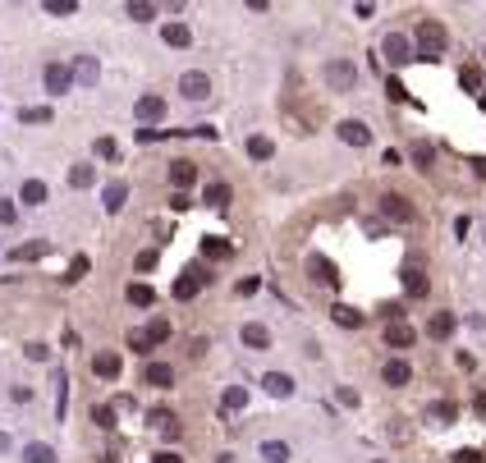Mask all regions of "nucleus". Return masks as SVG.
Segmentation results:
<instances>
[{
    "instance_id": "f257e3e1",
    "label": "nucleus",
    "mask_w": 486,
    "mask_h": 463,
    "mask_svg": "<svg viewBox=\"0 0 486 463\" xmlns=\"http://www.w3.org/2000/svg\"><path fill=\"white\" fill-rule=\"evenodd\" d=\"M417 55L422 60H441L445 55V23H436V18L417 23Z\"/></svg>"
},
{
    "instance_id": "f03ea898",
    "label": "nucleus",
    "mask_w": 486,
    "mask_h": 463,
    "mask_svg": "<svg viewBox=\"0 0 486 463\" xmlns=\"http://www.w3.org/2000/svg\"><path fill=\"white\" fill-rule=\"evenodd\" d=\"M322 79H326L330 92H354L358 88V64L354 60H330L322 69Z\"/></svg>"
},
{
    "instance_id": "7ed1b4c3",
    "label": "nucleus",
    "mask_w": 486,
    "mask_h": 463,
    "mask_svg": "<svg viewBox=\"0 0 486 463\" xmlns=\"http://www.w3.org/2000/svg\"><path fill=\"white\" fill-rule=\"evenodd\" d=\"M381 216L395 220V225H413L417 211H413V202H408V198H400V193H385V198H381Z\"/></svg>"
},
{
    "instance_id": "20e7f679",
    "label": "nucleus",
    "mask_w": 486,
    "mask_h": 463,
    "mask_svg": "<svg viewBox=\"0 0 486 463\" xmlns=\"http://www.w3.org/2000/svg\"><path fill=\"white\" fill-rule=\"evenodd\" d=\"M207 280H211V275H202V266H188V271H179V280H174V298H179V303L198 298Z\"/></svg>"
},
{
    "instance_id": "39448f33",
    "label": "nucleus",
    "mask_w": 486,
    "mask_h": 463,
    "mask_svg": "<svg viewBox=\"0 0 486 463\" xmlns=\"http://www.w3.org/2000/svg\"><path fill=\"white\" fill-rule=\"evenodd\" d=\"M42 83H46V92H51V96H64V92H69L79 79H74V69H69V64H46Z\"/></svg>"
},
{
    "instance_id": "423d86ee",
    "label": "nucleus",
    "mask_w": 486,
    "mask_h": 463,
    "mask_svg": "<svg viewBox=\"0 0 486 463\" xmlns=\"http://www.w3.org/2000/svg\"><path fill=\"white\" fill-rule=\"evenodd\" d=\"M381 55H385L390 64H408V60H413V42H408L404 33H390V37L381 42Z\"/></svg>"
},
{
    "instance_id": "0eeeda50",
    "label": "nucleus",
    "mask_w": 486,
    "mask_h": 463,
    "mask_svg": "<svg viewBox=\"0 0 486 463\" xmlns=\"http://www.w3.org/2000/svg\"><path fill=\"white\" fill-rule=\"evenodd\" d=\"M335 133H339V142H349V147H367V142H372V129H367L363 120H339Z\"/></svg>"
},
{
    "instance_id": "6e6552de",
    "label": "nucleus",
    "mask_w": 486,
    "mask_h": 463,
    "mask_svg": "<svg viewBox=\"0 0 486 463\" xmlns=\"http://www.w3.org/2000/svg\"><path fill=\"white\" fill-rule=\"evenodd\" d=\"M179 92L188 96V101H202V96H211V79H207L202 69H188V74L179 79Z\"/></svg>"
},
{
    "instance_id": "1a4fd4ad",
    "label": "nucleus",
    "mask_w": 486,
    "mask_h": 463,
    "mask_svg": "<svg viewBox=\"0 0 486 463\" xmlns=\"http://www.w3.org/2000/svg\"><path fill=\"white\" fill-rule=\"evenodd\" d=\"M413 340H417V331L408 321H385V344L390 349H413Z\"/></svg>"
},
{
    "instance_id": "9d476101",
    "label": "nucleus",
    "mask_w": 486,
    "mask_h": 463,
    "mask_svg": "<svg viewBox=\"0 0 486 463\" xmlns=\"http://www.w3.org/2000/svg\"><path fill=\"white\" fill-rule=\"evenodd\" d=\"M124 202H129V184H124V179H111V184H106V193H101V207L111 211V216H120Z\"/></svg>"
},
{
    "instance_id": "9b49d317",
    "label": "nucleus",
    "mask_w": 486,
    "mask_h": 463,
    "mask_svg": "<svg viewBox=\"0 0 486 463\" xmlns=\"http://www.w3.org/2000/svg\"><path fill=\"white\" fill-rule=\"evenodd\" d=\"M307 271H312V280H322V285H330V289H339V271H335V262L330 257H307Z\"/></svg>"
},
{
    "instance_id": "f8f14e48",
    "label": "nucleus",
    "mask_w": 486,
    "mask_h": 463,
    "mask_svg": "<svg viewBox=\"0 0 486 463\" xmlns=\"http://www.w3.org/2000/svg\"><path fill=\"white\" fill-rule=\"evenodd\" d=\"M239 340H243V344H248V349H252V353H261V349H271V331H266V326H261V321H248V326H243V331H239Z\"/></svg>"
},
{
    "instance_id": "ddd939ff",
    "label": "nucleus",
    "mask_w": 486,
    "mask_h": 463,
    "mask_svg": "<svg viewBox=\"0 0 486 463\" xmlns=\"http://www.w3.org/2000/svg\"><path fill=\"white\" fill-rule=\"evenodd\" d=\"M381 381L400 390V385H408V381H413V367H408L404 358H390V362H385V367H381Z\"/></svg>"
},
{
    "instance_id": "4468645a",
    "label": "nucleus",
    "mask_w": 486,
    "mask_h": 463,
    "mask_svg": "<svg viewBox=\"0 0 486 463\" xmlns=\"http://www.w3.org/2000/svg\"><path fill=\"white\" fill-rule=\"evenodd\" d=\"M142 385H157V390L174 385V367L170 362H147V367H142Z\"/></svg>"
},
{
    "instance_id": "2eb2a0df",
    "label": "nucleus",
    "mask_w": 486,
    "mask_h": 463,
    "mask_svg": "<svg viewBox=\"0 0 486 463\" xmlns=\"http://www.w3.org/2000/svg\"><path fill=\"white\" fill-rule=\"evenodd\" d=\"M454 326H459V316H454V312H431V321H426V335H431V340H450Z\"/></svg>"
},
{
    "instance_id": "dca6fc26",
    "label": "nucleus",
    "mask_w": 486,
    "mask_h": 463,
    "mask_svg": "<svg viewBox=\"0 0 486 463\" xmlns=\"http://www.w3.org/2000/svg\"><path fill=\"white\" fill-rule=\"evenodd\" d=\"M261 385H266V394H276V399H289V394H294V376L289 372H266Z\"/></svg>"
},
{
    "instance_id": "f3484780",
    "label": "nucleus",
    "mask_w": 486,
    "mask_h": 463,
    "mask_svg": "<svg viewBox=\"0 0 486 463\" xmlns=\"http://www.w3.org/2000/svg\"><path fill=\"white\" fill-rule=\"evenodd\" d=\"M133 115H138L142 124H157L165 115V96H138V105H133Z\"/></svg>"
},
{
    "instance_id": "a211bd4d",
    "label": "nucleus",
    "mask_w": 486,
    "mask_h": 463,
    "mask_svg": "<svg viewBox=\"0 0 486 463\" xmlns=\"http://www.w3.org/2000/svg\"><path fill=\"white\" fill-rule=\"evenodd\" d=\"M230 253H234V244H230V239H220V234H207V239H202V257H207V262H225Z\"/></svg>"
},
{
    "instance_id": "6ab92c4d",
    "label": "nucleus",
    "mask_w": 486,
    "mask_h": 463,
    "mask_svg": "<svg viewBox=\"0 0 486 463\" xmlns=\"http://www.w3.org/2000/svg\"><path fill=\"white\" fill-rule=\"evenodd\" d=\"M120 367H124L120 353H96V358H92V372L101 376V381H120Z\"/></svg>"
},
{
    "instance_id": "aec40b11",
    "label": "nucleus",
    "mask_w": 486,
    "mask_h": 463,
    "mask_svg": "<svg viewBox=\"0 0 486 463\" xmlns=\"http://www.w3.org/2000/svg\"><path fill=\"white\" fill-rule=\"evenodd\" d=\"M193 179H198V166H193V161H170V184H174V193H183Z\"/></svg>"
},
{
    "instance_id": "412c9836",
    "label": "nucleus",
    "mask_w": 486,
    "mask_h": 463,
    "mask_svg": "<svg viewBox=\"0 0 486 463\" xmlns=\"http://www.w3.org/2000/svg\"><path fill=\"white\" fill-rule=\"evenodd\" d=\"M330 316H335V326H344V331H358V326L367 321V316L358 312V307H349V303H335V307H330Z\"/></svg>"
},
{
    "instance_id": "4be33fe9",
    "label": "nucleus",
    "mask_w": 486,
    "mask_h": 463,
    "mask_svg": "<svg viewBox=\"0 0 486 463\" xmlns=\"http://www.w3.org/2000/svg\"><path fill=\"white\" fill-rule=\"evenodd\" d=\"M404 294H408V298H426V275H422V266H404Z\"/></svg>"
},
{
    "instance_id": "5701e85b",
    "label": "nucleus",
    "mask_w": 486,
    "mask_h": 463,
    "mask_svg": "<svg viewBox=\"0 0 486 463\" xmlns=\"http://www.w3.org/2000/svg\"><path fill=\"white\" fill-rule=\"evenodd\" d=\"M64 413H69V376H64V367L55 372V418L64 422Z\"/></svg>"
},
{
    "instance_id": "b1692460",
    "label": "nucleus",
    "mask_w": 486,
    "mask_h": 463,
    "mask_svg": "<svg viewBox=\"0 0 486 463\" xmlns=\"http://www.w3.org/2000/svg\"><path fill=\"white\" fill-rule=\"evenodd\" d=\"M23 463H55V450L46 440H28L23 445Z\"/></svg>"
},
{
    "instance_id": "393cba45",
    "label": "nucleus",
    "mask_w": 486,
    "mask_h": 463,
    "mask_svg": "<svg viewBox=\"0 0 486 463\" xmlns=\"http://www.w3.org/2000/svg\"><path fill=\"white\" fill-rule=\"evenodd\" d=\"M248 156L252 161H271V156H276V142H271L266 133H252V138H248Z\"/></svg>"
},
{
    "instance_id": "a878e982",
    "label": "nucleus",
    "mask_w": 486,
    "mask_h": 463,
    "mask_svg": "<svg viewBox=\"0 0 486 463\" xmlns=\"http://www.w3.org/2000/svg\"><path fill=\"white\" fill-rule=\"evenodd\" d=\"M18 202H23V207H42V202H46V184H42V179H23Z\"/></svg>"
},
{
    "instance_id": "bb28decb",
    "label": "nucleus",
    "mask_w": 486,
    "mask_h": 463,
    "mask_svg": "<svg viewBox=\"0 0 486 463\" xmlns=\"http://www.w3.org/2000/svg\"><path fill=\"white\" fill-rule=\"evenodd\" d=\"M161 42H165V46H188V42H193L188 23H165V28H161Z\"/></svg>"
},
{
    "instance_id": "cd10ccee",
    "label": "nucleus",
    "mask_w": 486,
    "mask_h": 463,
    "mask_svg": "<svg viewBox=\"0 0 486 463\" xmlns=\"http://www.w3.org/2000/svg\"><path fill=\"white\" fill-rule=\"evenodd\" d=\"M96 74H101V69H96V60H92V55H79V60H74V79H79L83 88H92V83H96Z\"/></svg>"
},
{
    "instance_id": "c85d7f7f",
    "label": "nucleus",
    "mask_w": 486,
    "mask_h": 463,
    "mask_svg": "<svg viewBox=\"0 0 486 463\" xmlns=\"http://www.w3.org/2000/svg\"><path fill=\"white\" fill-rule=\"evenodd\" d=\"M230 198H234V193H230V184H207V207H216V211H225L230 207Z\"/></svg>"
},
{
    "instance_id": "c756f323",
    "label": "nucleus",
    "mask_w": 486,
    "mask_h": 463,
    "mask_svg": "<svg viewBox=\"0 0 486 463\" xmlns=\"http://www.w3.org/2000/svg\"><path fill=\"white\" fill-rule=\"evenodd\" d=\"M426 418H431V422H441V427H450V422L459 418V408H454L450 399H441V404H431V408H426Z\"/></svg>"
},
{
    "instance_id": "7c9ffc66",
    "label": "nucleus",
    "mask_w": 486,
    "mask_h": 463,
    "mask_svg": "<svg viewBox=\"0 0 486 463\" xmlns=\"http://www.w3.org/2000/svg\"><path fill=\"white\" fill-rule=\"evenodd\" d=\"M261 459L266 463H289V445L285 440H261Z\"/></svg>"
},
{
    "instance_id": "2f4dec72",
    "label": "nucleus",
    "mask_w": 486,
    "mask_h": 463,
    "mask_svg": "<svg viewBox=\"0 0 486 463\" xmlns=\"http://www.w3.org/2000/svg\"><path fill=\"white\" fill-rule=\"evenodd\" d=\"M92 179H96V170L87 166V161H79V166L69 170V184H74V188H92Z\"/></svg>"
},
{
    "instance_id": "473e14b6",
    "label": "nucleus",
    "mask_w": 486,
    "mask_h": 463,
    "mask_svg": "<svg viewBox=\"0 0 486 463\" xmlns=\"http://www.w3.org/2000/svg\"><path fill=\"white\" fill-rule=\"evenodd\" d=\"M220 404H225L230 413H234V408H248V390H243V385H230V390L220 394Z\"/></svg>"
},
{
    "instance_id": "72a5a7b5",
    "label": "nucleus",
    "mask_w": 486,
    "mask_h": 463,
    "mask_svg": "<svg viewBox=\"0 0 486 463\" xmlns=\"http://www.w3.org/2000/svg\"><path fill=\"white\" fill-rule=\"evenodd\" d=\"M129 303H133V307H152V303H157L152 285H129Z\"/></svg>"
},
{
    "instance_id": "f704fd0d",
    "label": "nucleus",
    "mask_w": 486,
    "mask_h": 463,
    "mask_svg": "<svg viewBox=\"0 0 486 463\" xmlns=\"http://www.w3.org/2000/svg\"><path fill=\"white\" fill-rule=\"evenodd\" d=\"M408 156H413L417 170H426V166L436 161V152H431V142H413V152H408Z\"/></svg>"
},
{
    "instance_id": "c9c22d12",
    "label": "nucleus",
    "mask_w": 486,
    "mask_h": 463,
    "mask_svg": "<svg viewBox=\"0 0 486 463\" xmlns=\"http://www.w3.org/2000/svg\"><path fill=\"white\" fill-rule=\"evenodd\" d=\"M42 253H46V244H28V248L18 244V248H14V253H9V257H14V262H37V257H42Z\"/></svg>"
},
{
    "instance_id": "e433bc0d",
    "label": "nucleus",
    "mask_w": 486,
    "mask_h": 463,
    "mask_svg": "<svg viewBox=\"0 0 486 463\" xmlns=\"http://www.w3.org/2000/svg\"><path fill=\"white\" fill-rule=\"evenodd\" d=\"M129 349H133V353H152L157 344H152V335H147V331H129Z\"/></svg>"
},
{
    "instance_id": "4c0bfd02",
    "label": "nucleus",
    "mask_w": 486,
    "mask_h": 463,
    "mask_svg": "<svg viewBox=\"0 0 486 463\" xmlns=\"http://www.w3.org/2000/svg\"><path fill=\"white\" fill-rule=\"evenodd\" d=\"M152 14H157V5H147V0H133V5H129V18H133V23H147Z\"/></svg>"
},
{
    "instance_id": "58836bf2",
    "label": "nucleus",
    "mask_w": 486,
    "mask_h": 463,
    "mask_svg": "<svg viewBox=\"0 0 486 463\" xmlns=\"http://www.w3.org/2000/svg\"><path fill=\"white\" fill-rule=\"evenodd\" d=\"M18 120H23V124H46L51 110H46V105H28V110H18Z\"/></svg>"
},
{
    "instance_id": "ea45409f",
    "label": "nucleus",
    "mask_w": 486,
    "mask_h": 463,
    "mask_svg": "<svg viewBox=\"0 0 486 463\" xmlns=\"http://www.w3.org/2000/svg\"><path fill=\"white\" fill-rule=\"evenodd\" d=\"M459 83H463V88H468V92H477V88H482L486 79H482V69H477V64H468V69L459 74Z\"/></svg>"
},
{
    "instance_id": "a19ab883",
    "label": "nucleus",
    "mask_w": 486,
    "mask_h": 463,
    "mask_svg": "<svg viewBox=\"0 0 486 463\" xmlns=\"http://www.w3.org/2000/svg\"><path fill=\"white\" fill-rule=\"evenodd\" d=\"M92 422H96L101 431H111V427H115V408H111V404H101V408H92Z\"/></svg>"
},
{
    "instance_id": "79ce46f5",
    "label": "nucleus",
    "mask_w": 486,
    "mask_h": 463,
    "mask_svg": "<svg viewBox=\"0 0 486 463\" xmlns=\"http://www.w3.org/2000/svg\"><path fill=\"white\" fill-rule=\"evenodd\" d=\"M147 335H152V344H165V340H170V321H165V316H157V321L147 326Z\"/></svg>"
},
{
    "instance_id": "37998d69",
    "label": "nucleus",
    "mask_w": 486,
    "mask_h": 463,
    "mask_svg": "<svg viewBox=\"0 0 486 463\" xmlns=\"http://www.w3.org/2000/svg\"><path fill=\"white\" fill-rule=\"evenodd\" d=\"M79 0H46V14H74Z\"/></svg>"
},
{
    "instance_id": "c03bdc74",
    "label": "nucleus",
    "mask_w": 486,
    "mask_h": 463,
    "mask_svg": "<svg viewBox=\"0 0 486 463\" xmlns=\"http://www.w3.org/2000/svg\"><path fill=\"white\" fill-rule=\"evenodd\" d=\"M14 216H18V207L9 198H0V225H14Z\"/></svg>"
},
{
    "instance_id": "a18cd8bd",
    "label": "nucleus",
    "mask_w": 486,
    "mask_h": 463,
    "mask_svg": "<svg viewBox=\"0 0 486 463\" xmlns=\"http://www.w3.org/2000/svg\"><path fill=\"white\" fill-rule=\"evenodd\" d=\"M454 463H486L482 450H454Z\"/></svg>"
},
{
    "instance_id": "49530a36",
    "label": "nucleus",
    "mask_w": 486,
    "mask_h": 463,
    "mask_svg": "<svg viewBox=\"0 0 486 463\" xmlns=\"http://www.w3.org/2000/svg\"><path fill=\"white\" fill-rule=\"evenodd\" d=\"M83 275H87V257H74V262H69V275H64V280L74 285V280H83Z\"/></svg>"
},
{
    "instance_id": "de8ad7c7",
    "label": "nucleus",
    "mask_w": 486,
    "mask_h": 463,
    "mask_svg": "<svg viewBox=\"0 0 486 463\" xmlns=\"http://www.w3.org/2000/svg\"><path fill=\"white\" fill-rule=\"evenodd\" d=\"M257 289H261V280H257V275L239 280V298H252V294H257Z\"/></svg>"
},
{
    "instance_id": "09e8293b",
    "label": "nucleus",
    "mask_w": 486,
    "mask_h": 463,
    "mask_svg": "<svg viewBox=\"0 0 486 463\" xmlns=\"http://www.w3.org/2000/svg\"><path fill=\"white\" fill-rule=\"evenodd\" d=\"M335 399H339V404H349V408H358V390H349V385H339Z\"/></svg>"
},
{
    "instance_id": "8fccbe9b",
    "label": "nucleus",
    "mask_w": 486,
    "mask_h": 463,
    "mask_svg": "<svg viewBox=\"0 0 486 463\" xmlns=\"http://www.w3.org/2000/svg\"><path fill=\"white\" fill-rule=\"evenodd\" d=\"M385 92H390V101H408V92H404V83H400V79L385 83Z\"/></svg>"
},
{
    "instance_id": "3c124183",
    "label": "nucleus",
    "mask_w": 486,
    "mask_h": 463,
    "mask_svg": "<svg viewBox=\"0 0 486 463\" xmlns=\"http://www.w3.org/2000/svg\"><path fill=\"white\" fill-rule=\"evenodd\" d=\"M115 152H120V147H115V142H111V138H101V142H96V156H106V161H115Z\"/></svg>"
},
{
    "instance_id": "603ef678",
    "label": "nucleus",
    "mask_w": 486,
    "mask_h": 463,
    "mask_svg": "<svg viewBox=\"0 0 486 463\" xmlns=\"http://www.w3.org/2000/svg\"><path fill=\"white\" fill-rule=\"evenodd\" d=\"M23 353H28V358H33V362H46V353H51V349H46V344H28Z\"/></svg>"
},
{
    "instance_id": "864d4df0",
    "label": "nucleus",
    "mask_w": 486,
    "mask_h": 463,
    "mask_svg": "<svg viewBox=\"0 0 486 463\" xmlns=\"http://www.w3.org/2000/svg\"><path fill=\"white\" fill-rule=\"evenodd\" d=\"M170 207H174V211H188V207H193V198H188V193H174Z\"/></svg>"
},
{
    "instance_id": "5fc2aeb1",
    "label": "nucleus",
    "mask_w": 486,
    "mask_h": 463,
    "mask_svg": "<svg viewBox=\"0 0 486 463\" xmlns=\"http://www.w3.org/2000/svg\"><path fill=\"white\" fill-rule=\"evenodd\" d=\"M152 266H157V253H152V248H147V253H138V271H152Z\"/></svg>"
},
{
    "instance_id": "6e6d98bb",
    "label": "nucleus",
    "mask_w": 486,
    "mask_h": 463,
    "mask_svg": "<svg viewBox=\"0 0 486 463\" xmlns=\"http://www.w3.org/2000/svg\"><path fill=\"white\" fill-rule=\"evenodd\" d=\"M152 463H183V459L174 455V450H161V455H152Z\"/></svg>"
},
{
    "instance_id": "4d7b16f0",
    "label": "nucleus",
    "mask_w": 486,
    "mask_h": 463,
    "mask_svg": "<svg viewBox=\"0 0 486 463\" xmlns=\"http://www.w3.org/2000/svg\"><path fill=\"white\" fill-rule=\"evenodd\" d=\"M473 413H477V418L486 422V390H477V399H473Z\"/></svg>"
},
{
    "instance_id": "13d9d810",
    "label": "nucleus",
    "mask_w": 486,
    "mask_h": 463,
    "mask_svg": "<svg viewBox=\"0 0 486 463\" xmlns=\"http://www.w3.org/2000/svg\"><path fill=\"white\" fill-rule=\"evenodd\" d=\"M473 170H477V179H486V156H477V161H473Z\"/></svg>"
},
{
    "instance_id": "bf43d9fd",
    "label": "nucleus",
    "mask_w": 486,
    "mask_h": 463,
    "mask_svg": "<svg viewBox=\"0 0 486 463\" xmlns=\"http://www.w3.org/2000/svg\"><path fill=\"white\" fill-rule=\"evenodd\" d=\"M9 445H14V440H9L5 431H0V455H9Z\"/></svg>"
},
{
    "instance_id": "052dcab7",
    "label": "nucleus",
    "mask_w": 486,
    "mask_h": 463,
    "mask_svg": "<svg viewBox=\"0 0 486 463\" xmlns=\"http://www.w3.org/2000/svg\"><path fill=\"white\" fill-rule=\"evenodd\" d=\"M482 110H486V92H482Z\"/></svg>"
},
{
    "instance_id": "680f3d73",
    "label": "nucleus",
    "mask_w": 486,
    "mask_h": 463,
    "mask_svg": "<svg viewBox=\"0 0 486 463\" xmlns=\"http://www.w3.org/2000/svg\"><path fill=\"white\" fill-rule=\"evenodd\" d=\"M372 463H385V459H372Z\"/></svg>"
}]
</instances>
